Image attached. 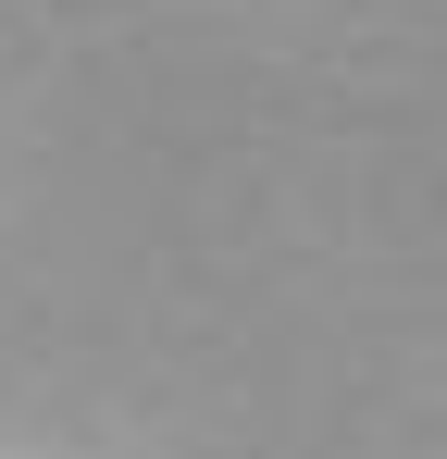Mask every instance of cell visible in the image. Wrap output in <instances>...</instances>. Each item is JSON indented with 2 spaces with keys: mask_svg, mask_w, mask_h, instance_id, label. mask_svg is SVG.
I'll list each match as a JSON object with an SVG mask.
<instances>
[]
</instances>
